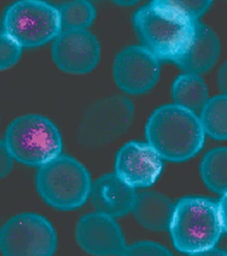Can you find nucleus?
Masks as SVG:
<instances>
[{"instance_id":"1","label":"nucleus","mask_w":227,"mask_h":256,"mask_svg":"<svg viewBox=\"0 0 227 256\" xmlns=\"http://www.w3.org/2000/svg\"><path fill=\"white\" fill-rule=\"evenodd\" d=\"M199 21L177 1L150 2L138 9L133 18L143 46L160 61L174 64L190 50Z\"/></svg>"},{"instance_id":"2","label":"nucleus","mask_w":227,"mask_h":256,"mask_svg":"<svg viewBox=\"0 0 227 256\" xmlns=\"http://www.w3.org/2000/svg\"><path fill=\"white\" fill-rule=\"evenodd\" d=\"M205 135L195 112L175 104L158 108L145 126L147 142L162 159L174 162L197 155L204 146Z\"/></svg>"},{"instance_id":"3","label":"nucleus","mask_w":227,"mask_h":256,"mask_svg":"<svg viewBox=\"0 0 227 256\" xmlns=\"http://www.w3.org/2000/svg\"><path fill=\"white\" fill-rule=\"evenodd\" d=\"M169 230L177 250L189 255L212 252L224 232L217 203L198 197L179 200Z\"/></svg>"},{"instance_id":"4","label":"nucleus","mask_w":227,"mask_h":256,"mask_svg":"<svg viewBox=\"0 0 227 256\" xmlns=\"http://www.w3.org/2000/svg\"><path fill=\"white\" fill-rule=\"evenodd\" d=\"M89 172L71 156L61 154L39 167L35 186L40 197L55 209L71 210L90 198L92 186Z\"/></svg>"},{"instance_id":"5","label":"nucleus","mask_w":227,"mask_h":256,"mask_svg":"<svg viewBox=\"0 0 227 256\" xmlns=\"http://www.w3.org/2000/svg\"><path fill=\"white\" fill-rule=\"evenodd\" d=\"M3 141L14 160L38 168L61 155L63 147L57 126L46 117L35 114L11 122Z\"/></svg>"},{"instance_id":"6","label":"nucleus","mask_w":227,"mask_h":256,"mask_svg":"<svg viewBox=\"0 0 227 256\" xmlns=\"http://www.w3.org/2000/svg\"><path fill=\"white\" fill-rule=\"evenodd\" d=\"M3 28L23 48L41 46L63 31L59 8L37 0H23L9 6L4 14Z\"/></svg>"},{"instance_id":"7","label":"nucleus","mask_w":227,"mask_h":256,"mask_svg":"<svg viewBox=\"0 0 227 256\" xmlns=\"http://www.w3.org/2000/svg\"><path fill=\"white\" fill-rule=\"evenodd\" d=\"M51 222L41 215L23 214L11 218L0 233V248L6 256H49L57 248Z\"/></svg>"},{"instance_id":"8","label":"nucleus","mask_w":227,"mask_h":256,"mask_svg":"<svg viewBox=\"0 0 227 256\" xmlns=\"http://www.w3.org/2000/svg\"><path fill=\"white\" fill-rule=\"evenodd\" d=\"M133 116V105L127 98L102 100L85 114L79 134L81 142L91 146L111 142L130 128Z\"/></svg>"},{"instance_id":"9","label":"nucleus","mask_w":227,"mask_h":256,"mask_svg":"<svg viewBox=\"0 0 227 256\" xmlns=\"http://www.w3.org/2000/svg\"><path fill=\"white\" fill-rule=\"evenodd\" d=\"M161 62L143 44L126 48L114 60L113 76L116 85L129 94L149 92L159 80Z\"/></svg>"},{"instance_id":"10","label":"nucleus","mask_w":227,"mask_h":256,"mask_svg":"<svg viewBox=\"0 0 227 256\" xmlns=\"http://www.w3.org/2000/svg\"><path fill=\"white\" fill-rule=\"evenodd\" d=\"M51 54L60 70L81 75L96 68L100 46L96 37L87 30H63L52 42Z\"/></svg>"},{"instance_id":"11","label":"nucleus","mask_w":227,"mask_h":256,"mask_svg":"<svg viewBox=\"0 0 227 256\" xmlns=\"http://www.w3.org/2000/svg\"><path fill=\"white\" fill-rule=\"evenodd\" d=\"M163 159L148 142L131 141L117 153L115 173L132 188H148L156 182L163 170Z\"/></svg>"},{"instance_id":"12","label":"nucleus","mask_w":227,"mask_h":256,"mask_svg":"<svg viewBox=\"0 0 227 256\" xmlns=\"http://www.w3.org/2000/svg\"><path fill=\"white\" fill-rule=\"evenodd\" d=\"M76 238L83 250L95 256H124L127 248L115 218L98 212L81 218Z\"/></svg>"},{"instance_id":"13","label":"nucleus","mask_w":227,"mask_h":256,"mask_svg":"<svg viewBox=\"0 0 227 256\" xmlns=\"http://www.w3.org/2000/svg\"><path fill=\"white\" fill-rule=\"evenodd\" d=\"M116 173L104 174L92 184L90 198L97 212L117 218L133 212L138 194Z\"/></svg>"},{"instance_id":"14","label":"nucleus","mask_w":227,"mask_h":256,"mask_svg":"<svg viewBox=\"0 0 227 256\" xmlns=\"http://www.w3.org/2000/svg\"><path fill=\"white\" fill-rule=\"evenodd\" d=\"M220 54L221 43L216 33L200 20L190 50L175 64L185 73L200 75L214 68L219 60Z\"/></svg>"},{"instance_id":"15","label":"nucleus","mask_w":227,"mask_h":256,"mask_svg":"<svg viewBox=\"0 0 227 256\" xmlns=\"http://www.w3.org/2000/svg\"><path fill=\"white\" fill-rule=\"evenodd\" d=\"M174 206L166 197L154 192L139 194L133 212L143 226L155 232L169 229Z\"/></svg>"},{"instance_id":"16","label":"nucleus","mask_w":227,"mask_h":256,"mask_svg":"<svg viewBox=\"0 0 227 256\" xmlns=\"http://www.w3.org/2000/svg\"><path fill=\"white\" fill-rule=\"evenodd\" d=\"M172 96L174 104L191 111H201L209 99L208 87L197 74L184 73L174 81Z\"/></svg>"},{"instance_id":"17","label":"nucleus","mask_w":227,"mask_h":256,"mask_svg":"<svg viewBox=\"0 0 227 256\" xmlns=\"http://www.w3.org/2000/svg\"><path fill=\"white\" fill-rule=\"evenodd\" d=\"M203 182L212 192H227V147L215 148L203 157L200 165Z\"/></svg>"},{"instance_id":"18","label":"nucleus","mask_w":227,"mask_h":256,"mask_svg":"<svg viewBox=\"0 0 227 256\" xmlns=\"http://www.w3.org/2000/svg\"><path fill=\"white\" fill-rule=\"evenodd\" d=\"M205 132L215 140H227V96L209 98L200 116Z\"/></svg>"},{"instance_id":"19","label":"nucleus","mask_w":227,"mask_h":256,"mask_svg":"<svg viewBox=\"0 0 227 256\" xmlns=\"http://www.w3.org/2000/svg\"><path fill=\"white\" fill-rule=\"evenodd\" d=\"M58 8L63 30H87L96 18L94 6L87 1L69 2Z\"/></svg>"},{"instance_id":"20","label":"nucleus","mask_w":227,"mask_h":256,"mask_svg":"<svg viewBox=\"0 0 227 256\" xmlns=\"http://www.w3.org/2000/svg\"><path fill=\"white\" fill-rule=\"evenodd\" d=\"M23 47L9 36L1 32L0 38V69L6 70L17 63Z\"/></svg>"},{"instance_id":"21","label":"nucleus","mask_w":227,"mask_h":256,"mask_svg":"<svg viewBox=\"0 0 227 256\" xmlns=\"http://www.w3.org/2000/svg\"><path fill=\"white\" fill-rule=\"evenodd\" d=\"M164 246L153 242L143 241L127 246L124 256H171Z\"/></svg>"},{"instance_id":"22","label":"nucleus","mask_w":227,"mask_h":256,"mask_svg":"<svg viewBox=\"0 0 227 256\" xmlns=\"http://www.w3.org/2000/svg\"><path fill=\"white\" fill-rule=\"evenodd\" d=\"M180 6L185 8L196 18L200 20V18L207 12L210 6H212V1H177Z\"/></svg>"},{"instance_id":"23","label":"nucleus","mask_w":227,"mask_h":256,"mask_svg":"<svg viewBox=\"0 0 227 256\" xmlns=\"http://www.w3.org/2000/svg\"><path fill=\"white\" fill-rule=\"evenodd\" d=\"M0 149V176L1 178H3L9 174L12 168L14 158L7 150L3 140H1Z\"/></svg>"},{"instance_id":"24","label":"nucleus","mask_w":227,"mask_h":256,"mask_svg":"<svg viewBox=\"0 0 227 256\" xmlns=\"http://www.w3.org/2000/svg\"><path fill=\"white\" fill-rule=\"evenodd\" d=\"M217 204L224 231L227 233V192L222 194L221 200Z\"/></svg>"},{"instance_id":"25","label":"nucleus","mask_w":227,"mask_h":256,"mask_svg":"<svg viewBox=\"0 0 227 256\" xmlns=\"http://www.w3.org/2000/svg\"><path fill=\"white\" fill-rule=\"evenodd\" d=\"M217 80L223 94L227 96V62L222 64L219 69Z\"/></svg>"},{"instance_id":"26","label":"nucleus","mask_w":227,"mask_h":256,"mask_svg":"<svg viewBox=\"0 0 227 256\" xmlns=\"http://www.w3.org/2000/svg\"><path fill=\"white\" fill-rule=\"evenodd\" d=\"M226 255H227V252H226Z\"/></svg>"}]
</instances>
